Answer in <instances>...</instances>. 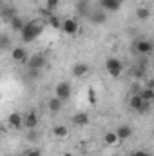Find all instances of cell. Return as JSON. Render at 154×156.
Here are the masks:
<instances>
[{
    "instance_id": "obj_13",
    "label": "cell",
    "mask_w": 154,
    "mask_h": 156,
    "mask_svg": "<svg viewBox=\"0 0 154 156\" xmlns=\"http://www.w3.org/2000/svg\"><path fill=\"white\" fill-rule=\"evenodd\" d=\"M131 75L132 78H138V80H142V78L147 76V67H145V64L143 62H140V64H136L134 67H132V71H131Z\"/></svg>"
},
{
    "instance_id": "obj_19",
    "label": "cell",
    "mask_w": 154,
    "mask_h": 156,
    "mask_svg": "<svg viewBox=\"0 0 154 156\" xmlns=\"http://www.w3.org/2000/svg\"><path fill=\"white\" fill-rule=\"evenodd\" d=\"M62 102H64V100H60L58 96H53V98L47 102V109H49L51 113H60V109H62Z\"/></svg>"
},
{
    "instance_id": "obj_3",
    "label": "cell",
    "mask_w": 154,
    "mask_h": 156,
    "mask_svg": "<svg viewBox=\"0 0 154 156\" xmlns=\"http://www.w3.org/2000/svg\"><path fill=\"white\" fill-rule=\"evenodd\" d=\"M54 96H58L60 100H69V96H71V85H69V82H60L56 87H54Z\"/></svg>"
},
{
    "instance_id": "obj_20",
    "label": "cell",
    "mask_w": 154,
    "mask_h": 156,
    "mask_svg": "<svg viewBox=\"0 0 154 156\" xmlns=\"http://www.w3.org/2000/svg\"><path fill=\"white\" fill-rule=\"evenodd\" d=\"M76 9H78V13H80V16H87V18H89V16H91V13H93V11H91V7H89V4H87V0H80Z\"/></svg>"
},
{
    "instance_id": "obj_25",
    "label": "cell",
    "mask_w": 154,
    "mask_h": 156,
    "mask_svg": "<svg viewBox=\"0 0 154 156\" xmlns=\"http://www.w3.org/2000/svg\"><path fill=\"white\" fill-rule=\"evenodd\" d=\"M103 140H105V144H107V145H114L116 142H120V140H118V136H116V133H113V131L105 133Z\"/></svg>"
},
{
    "instance_id": "obj_16",
    "label": "cell",
    "mask_w": 154,
    "mask_h": 156,
    "mask_svg": "<svg viewBox=\"0 0 154 156\" xmlns=\"http://www.w3.org/2000/svg\"><path fill=\"white\" fill-rule=\"evenodd\" d=\"M73 123L76 125V127H83V125H87L89 123V115L87 113H76V115H73Z\"/></svg>"
},
{
    "instance_id": "obj_4",
    "label": "cell",
    "mask_w": 154,
    "mask_h": 156,
    "mask_svg": "<svg viewBox=\"0 0 154 156\" xmlns=\"http://www.w3.org/2000/svg\"><path fill=\"white\" fill-rule=\"evenodd\" d=\"M154 45L151 40H138V42H134V51L138 53V55H149V53H152Z\"/></svg>"
},
{
    "instance_id": "obj_18",
    "label": "cell",
    "mask_w": 154,
    "mask_h": 156,
    "mask_svg": "<svg viewBox=\"0 0 154 156\" xmlns=\"http://www.w3.org/2000/svg\"><path fill=\"white\" fill-rule=\"evenodd\" d=\"M15 16H16V9L15 7H9V5H4L2 7V20L4 22H11Z\"/></svg>"
},
{
    "instance_id": "obj_11",
    "label": "cell",
    "mask_w": 154,
    "mask_h": 156,
    "mask_svg": "<svg viewBox=\"0 0 154 156\" xmlns=\"http://www.w3.org/2000/svg\"><path fill=\"white\" fill-rule=\"evenodd\" d=\"M24 125H26L27 129H37V125H38V116H37L35 111H29V113L24 116Z\"/></svg>"
},
{
    "instance_id": "obj_31",
    "label": "cell",
    "mask_w": 154,
    "mask_h": 156,
    "mask_svg": "<svg viewBox=\"0 0 154 156\" xmlns=\"http://www.w3.org/2000/svg\"><path fill=\"white\" fill-rule=\"evenodd\" d=\"M147 154H149L147 151H134V153H132L131 156H147Z\"/></svg>"
},
{
    "instance_id": "obj_15",
    "label": "cell",
    "mask_w": 154,
    "mask_h": 156,
    "mask_svg": "<svg viewBox=\"0 0 154 156\" xmlns=\"http://www.w3.org/2000/svg\"><path fill=\"white\" fill-rule=\"evenodd\" d=\"M7 123H9V127H13V129H20V127L24 125V118L20 116L18 113H11L9 118H7Z\"/></svg>"
},
{
    "instance_id": "obj_12",
    "label": "cell",
    "mask_w": 154,
    "mask_h": 156,
    "mask_svg": "<svg viewBox=\"0 0 154 156\" xmlns=\"http://www.w3.org/2000/svg\"><path fill=\"white\" fill-rule=\"evenodd\" d=\"M89 20H91L93 24H103V22L107 20V15H105V11L100 7V9H96V11H93V13H91Z\"/></svg>"
},
{
    "instance_id": "obj_22",
    "label": "cell",
    "mask_w": 154,
    "mask_h": 156,
    "mask_svg": "<svg viewBox=\"0 0 154 156\" xmlns=\"http://www.w3.org/2000/svg\"><path fill=\"white\" fill-rule=\"evenodd\" d=\"M145 102H152L154 100V89H151V87H145V89H142L140 93H138Z\"/></svg>"
},
{
    "instance_id": "obj_34",
    "label": "cell",
    "mask_w": 154,
    "mask_h": 156,
    "mask_svg": "<svg viewBox=\"0 0 154 156\" xmlns=\"http://www.w3.org/2000/svg\"><path fill=\"white\" fill-rule=\"evenodd\" d=\"M147 156H152V154H147Z\"/></svg>"
},
{
    "instance_id": "obj_27",
    "label": "cell",
    "mask_w": 154,
    "mask_h": 156,
    "mask_svg": "<svg viewBox=\"0 0 154 156\" xmlns=\"http://www.w3.org/2000/svg\"><path fill=\"white\" fill-rule=\"evenodd\" d=\"M27 140L29 142H37L38 140V133L35 129H27Z\"/></svg>"
},
{
    "instance_id": "obj_5",
    "label": "cell",
    "mask_w": 154,
    "mask_h": 156,
    "mask_svg": "<svg viewBox=\"0 0 154 156\" xmlns=\"http://www.w3.org/2000/svg\"><path fill=\"white\" fill-rule=\"evenodd\" d=\"M27 69H44V66H45V56L42 55V53H37V55H33V56H29V60H27Z\"/></svg>"
},
{
    "instance_id": "obj_33",
    "label": "cell",
    "mask_w": 154,
    "mask_h": 156,
    "mask_svg": "<svg viewBox=\"0 0 154 156\" xmlns=\"http://www.w3.org/2000/svg\"><path fill=\"white\" fill-rule=\"evenodd\" d=\"M152 136H154V129H152Z\"/></svg>"
},
{
    "instance_id": "obj_21",
    "label": "cell",
    "mask_w": 154,
    "mask_h": 156,
    "mask_svg": "<svg viewBox=\"0 0 154 156\" xmlns=\"http://www.w3.org/2000/svg\"><path fill=\"white\" fill-rule=\"evenodd\" d=\"M136 18L138 20H149L151 18V9L149 7H138L136 9Z\"/></svg>"
},
{
    "instance_id": "obj_7",
    "label": "cell",
    "mask_w": 154,
    "mask_h": 156,
    "mask_svg": "<svg viewBox=\"0 0 154 156\" xmlns=\"http://www.w3.org/2000/svg\"><path fill=\"white\" fill-rule=\"evenodd\" d=\"M116 136H118L120 142L129 140V138L132 136V127H131V125H120V127L116 129Z\"/></svg>"
},
{
    "instance_id": "obj_26",
    "label": "cell",
    "mask_w": 154,
    "mask_h": 156,
    "mask_svg": "<svg viewBox=\"0 0 154 156\" xmlns=\"http://www.w3.org/2000/svg\"><path fill=\"white\" fill-rule=\"evenodd\" d=\"M49 24H51V27H54V29H60V27L64 26V22H60L58 16H49Z\"/></svg>"
},
{
    "instance_id": "obj_29",
    "label": "cell",
    "mask_w": 154,
    "mask_h": 156,
    "mask_svg": "<svg viewBox=\"0 0 154 156\" xmlns=\"http://www.w3.org/2000/svg\"><path fill=\"white\" fill-rule=\"evenodd\" d=\"M40 71H42V69H27V78L37 80V78L40 76Z\"/></svg>"
},
{
    "instance_id": "obj_28",
    "label": "cell",
    "mask_w": 154,
    "mask_h": 156,
    "mask_svg": "<svg viewBox=\"0 0 154 156\" xmlns=\"http://www.w3.org/2000/svg\"><path fill=\"white\" fill-rule=\"evenodd\" d=\"M58 4H60V0H45V7H47L49 11L56 9V7H58Z\"/></svg>"
},
{
    "instance_id": "obj_32",
    "label": "cell",
    "mask_w": 154,
    "mask_h": 156,
    "mask_svg": "<svg viewBox=\"0 0 154 156\" xmlns=\"http://www.w3.org/2000/svg\"><path fill=\"white\" fill-rule=\"evenodd\" d=\"M65 156H73V154H69V153H67V154H65Z\"/></svg>"
},
{
    "instance_id": "obj_23",
    "label": "cell",
    "mask_w": 154,
    "mask_h": 156,
    "mask_svg": "<svg viewBox=\"0 0 154 156\" xmlns=\"http://www.w3.org/2000/svg\"><path fill=\"white\" fill-rule=\"evenodd\" d=\"M53 133H54V136H58V138H65L69 131H67V127H65V125H54Z\"/></svg>"
},
{
    "instance_id": "obj_14",
    "label": "cell",
    "mask_w": 154,
    "mask_h": 156,
    "mask_svg": "<svg viewBox=\"0 0 154 156\" xmlns=\"http://www.w3.org/2000/svg\"><path fill=\"white\" fill-rule=\"evenodd\" d=\"M121 0H100V5L103 11H118Z\"/></svg>"
},
{
    "instance_id": "obj_30",
    "label": "cell",
    "mask_w": 154,
    "mask_h": 156,
    "mask_svg": "<svg viewBox=\"0 0 154 156\" xmlns=\"http://www.w3.org/2000/svg\"><path fill=\"white\" fill-rule=\"evenodd\" d=\"M24 156H42V153H40L38 149H27Z\"/></svg>"
},
{
    "instance_id": "obj_9",
    "label": "cell",
    "mask_w": 154,
    "mask_h": 156,
    "mask_svg": "<svg viewBox=\"0 0 154 156\" xmlns=\"http://www.w3.org/2000/svg\"><path fill=\"white\" fill-rule=\"evenodd\" d=\"M87 73H89V66H87L85 62H76V64L73 66V76L82 78V76H85Z\"/></svg>"
},
{
    "instance_id": "obj_17",
    "label": "cell",
    "mask_w": 154,
    "mask_h": 156,
    "mask_svg": "<svg viewBox=\"0 0 154 156\" xmlns=\"http://www.w3.org/2000/svg\"><path fill=\"white\" fill-rule=\"evenodd\" d=\"M9 24H11V29H13V31H18V33H22L27 22H26V20L22 18V16H18V15H16V16H15V18H13V20H11Z\"/></svg>"
},
{
    "instance_id": "obj_6",
    "label": "cell",
    "mask_w": 154,
    "mask_h": 156,
    "mask_svg": "<svg viewBox=\"0 0 154 156\" xmlns=\"http://www.w3.org/2000/svg\"><path fill=\"white\" fill-rule=\"evenodd\" d=\"M11 56H13L15 62H27L29 60L27 58V51L24 47H13L11 49Z\"/></svg>"
},
{
    "instance_id": "obj_8",
    "label": "cell",
    "mask_w": 154,
    "mask_h": 156,
    "mask_svg": "<svg viewBox=\"0 0 154 156\" xmlns=\"http://www.w3.org/2000/svg\"><path fill=\"white\" fill-rule=\"evenodd\" d=\"M62 29H64L65 35H76L78 33V22L76 20H73V18H67V20H64Z\"/></svg>"
},
{
    "instance_id": "obj_24",
    "label": "cell",
    "mask_w": 154,
    "mask_h": 156,
    "mask_svg": "<svg viewBox=\"0 0 154 156\" xmlns=\"http://www.w3.org/2000/svg\"><path fill=\"white\" fill-rule=\"evenodd\" d=\"M0 49H2V51L11 49V42H9V37H7L5 33H2V35H0Z\"/></svg>"
},
{
    "instance_id": "obj_1",
    "label": "cell",
    "mask_w": 154,
    "mask_h": 156,
    "mask_svg": "<svg viewBox=\"0 0 154 156\" xmlns=\"http://www.w3.org/2000/svg\"><path fill=\"white\" fill-rule=\"evenodd\" d=\"M44 33V26H40L37 20H29L22 31V42L24 44H29V42H35L40 35Z\"/></svg>"
},
{
    "instance_id": "obj_2",
    "label": "cell",
    "mask_w": 154,
    "mask_h": 156,
    "mask_svg": "<svg viewBox=\"0 0 154 156\" xmlns=\"http://www.w3.org/2000/svg\"><path fill=\"white\" fill-rule=\"evenodd\" d=\"M105 67H107V73L113 78H118L121 75V71H123V64H121L118 58H109V60L105 62Z\"/></svg>"
},
{
    "instance_id": "obj_10",
    "label": "cell",
    "mask_w": 154,
    "mask_h": 156,
    "mask_svg": "<svg viewBox=\"0 0 154 156\" xmlns=\"http://www.w3.org/2000/svg\"><path fill=\"white\" fill-rule=\"evenodd\" d=\"M143 104H145V100H143L140 94H132V96H131V100H129V107H131L132 111H136V113H140V111H142Z\"/></svg>"
}]
</instances>
